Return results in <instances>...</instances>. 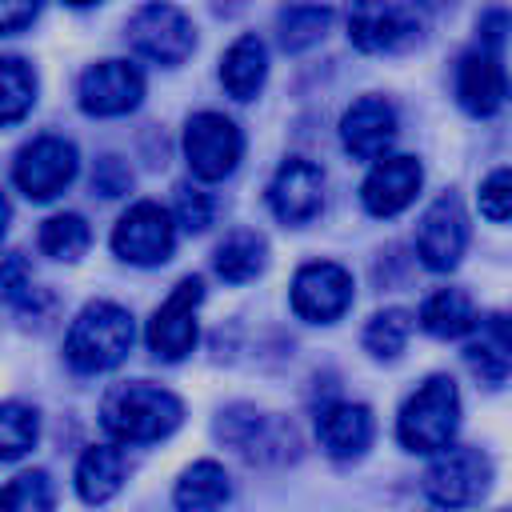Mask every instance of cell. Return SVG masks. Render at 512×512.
Masks as SVG:
<instances>
[{
	"mask_svg": "<svg viewBox=\"0 0 512 512\" xmlns=\"http://www.w3.org/2000/svg\"><path fill=\"white\" fill-rule=\"evenodd\" d=\"M180 416H184V404L168 388H156L148 380L116 384L104 396V404H100V424L120 444H152V440H164L168 432H176Z\"/></svg>",
	"mask_w": 512,
	"mask_h": 512,
	"instance_id": "cell-1",
	"label": "cell"
},
{
	"mask_svg": "<svg viewBox=\"0 0 512 512\" xmlns=\"http://www.w3.org/2000/svg\"><path fill=\"white\" fill-rule=\"evenodd\" d=\"M132 316L112 300H92L68 328L64 356L76 372H108L132 352Z\"/></svg>",
	"mask_w": 512,
	"mask_h": 512,
	"instance_id": "cell-2",
	"label": "cell"
},
{
	"mask_svg": "<svg viewBox=\"0 0 512 512\" xmlns=\"http://www.w3.org/2000/svg\"><path fill=\"white\" fill-rule=\"evenodd\" d=\"M460 428V392L452 376H428L400 408L396 436L408 452H428L436 456L440 448L452 444Z\"/></svg>",
	"mask_w": 512,
	"mask_h": 512,
	"instance_id": "cell-3",
	"label": "cell"
},
{
	"mask_svg": "<svg viewBox=\"0 0 512 512\" xmlns=\"http://www.w3.org/2000/svg\"><path fill=\"white\" fill-rule=\"evenodd\" d=\"M488 480H492V464H488V456L480 448L448 444L428 464L424 492L440 508H464V504H472V500H480L488 492Z\"/></svg>",
	"mask_w": 512,
	"mask_h": 512,
	"instance_id": "cell-4",
	"label": "cell"
},
{
	"mask_svg": "<svg viewBox=\"0 0 512 512\" xmlns=\"http://www.w3.org/2000/svg\"><path fill=\"white\" fill-rule=\"evenodd\" d=\"M240 128L220 112H196L184 128V160L196 180H224L240 164Z\"/></svg>",
	"mask_w": 512,
	"mask_h": 512,
	"instance_id": "cell-5",
	"label": "cell"
},
{
	"mask_svg": "<svg viewBox=\"0 0 512 512\" xmlns=\"http://www.w3.org/2000/svg\"><path fill=\"white\" fill-rule=\"evenodd\" d=\"M172 244H176V224L152 200L132 204L120 216V224L112 228V252L120 260H128V264H140V268L164 264L172 256Z\"/></svg>",
	"mask_w": 512,
	"mask_h": 512,
	"instance_id": "cell-6",
	"label": "cell"
},
{
	"mask_svg": "<svg viewBox=\"0 0 512 512\" xmlns=\"http://www.w3.org/2000/svg\"><path fill=\"white\" fill-rule=\"evenodd\" d=\"M128 40L140 56L156 60V64H180L192 48H196V32H192V20L176 8V4H164V0H152L144 4L132 20H128Z\"/></svg>",
	"mask_w": 512,
	"mask_h": 512,
	"instance_id": "cell-7",
	"label": "cell"
},
{
	"mask_svg": "<svg viewBox=\"0 0 512 512\" xmlns=\"http://www.w3.org/2000/svg\"><path fill=\"white\" fill-rule=\"evenodd\" d=\"M12 176H16V188L28 200H52L76 176V148L60 136H40V140L20 148V156L12 164Z\"/></svg>",
	"mask_w": 512,
	"mask_h": 512,
	"instance_id": "cell-8",
	"label": "cell"
},
{
	"mask_svg": "<svg viewBox=\"0 0 512 512\" xmlns=\"http://www.w3.org/2000/svg\"><path fill=\"white\" fill-rule=\"evenodd\" d=\"M204 300V280L188 276L148 320V348L160 360H184L196 348V308Z\"/></svg>",
	"mask_w": 512,
	"mask_h": 512,
	"instance_id": "cell-9",
	"label": "cell"
},
{
	"mask_svg": "<svg viewBox=\"0 0 512 512\" xmlns=\"http://www.w3.org/2000/svg\"><path fill=\"white\" fill-rule=\"evenodd\" d=\"M464 248H468V216H464V204L444 192V196H436L424 208V216L416 224V252H420V260L432 272H448V268L460 264Z\"/></svg>",
	"mask_w": 512,
	"mask_h": 512,
	"instance_id": "cell-10",
	"label": "cell"
},
{
	"mask_svg": "<svg viewBox=\"0 0 512 512\" xmlns=\"http://www.w3.org/2000/svg\"><path fill=\"white\" fill-rule=\"evenodd\" d=\"M416 36V16L400 0H348V40L360 52H396Z\"/></svg>",
	"mask_w": 512,
	"mask_h": 512,
	"instance_id": "cell-11",
	"label": "cell"
},
{
	"mask_svg": "<svg viewBox=\"0 0 512 512\" xmlns=\"http://www.w3.org/2000/svg\"><path fill=\"white\" fill-rule=\"evenodd\" d=\"M268 204L284 224H312L324 208V172L304 156H288L268 184Z\"/></svg>",
	"mask_w": 512,
	"mask_h": 512,
	"instance_id": "cell-12",
	"label": "cell"
},
{
	"mask_svg": "<svg viewBox=\"0 0 512 512\" xmlns=\"http://www.w3.org/2000/svg\"><path fill=\"white\" fill-rule=\"evenodd\" d=\"M352 304V276L332 264V260H316L304 264L292 280V308L312 320V324H332L348 312Z\"/></svg>",
	"mask_w": 512,
	"mask_h": 512,
	"instance_id": "cell-13",
	"label": "cell"
},
{
	"mask_svg": "<svg viewBox=\"0 0 512 512\" xmlns=\"http://www.w3.org/2000/svg\"><path fill=\"white\" fill-rule=\"evenodd\" d=\"M144 100V76L128 60H100L80 76V108L88 116H124Z\"/></svg>",
	"mask_w": 512,
	"mask_h": 512,
	"instance_id": "cell-14",
	"label": "cell"
},
{
	"mask_svg": "<svg viewBox=\"0 0 512 512\" xmlns=\"http://www.w3.org/2000/svg\"><path fill=\"white\" fill-rule=\"evenodd\" d=\"M420 180H424V172H420V160L416 156H388L384 152L372 164V172H368V180L360 188L364 208L372 216H396V212H404L416 200Z\"/></svg>",
	"mask_w": 512,
	"mask_h": 512,
	"instance_id": "cell-15",
	"label": "cell"
},
{
	"mask_svg": "<svg viewBox=\"0 0 512 512\" xmlns=\"http://www.w3.org/2000/svg\"><path fill=\"white\" fill-rule=\"evenodd\" d=\"M340 140L356 160H380L396 140V108L384 96H360L340 120Z\"/></svg>",
	"mask_w": 512,
	"mask_h": 512,
	"instance_id": "cell-16",
	"label": "cell"
},
{
	"mask_svg": "<svg viewBox=\"0 0 512 512\" xmlns=\"http://www.w3.org/2000/svg\"><path fill=\"white\" fill-rule=\"evenodd\" d=\"M456 96H460V104L472 116H492V112L504 108V100H508V76H504V64H500V56H496L492 44H480V48H472L460 60Z\"/></svg>",
	"mask_w": 512,
	"mask_h": 512,
	"instance_id": "cell-17",
	"label": "cell"
},
{
	"mask_svg": "<svg viewBox=\"0 0 512 512\" xmlns=\"http://www.w3.org/2000/svg\"><path fill=\"white\" fill-rule=\"evenodd\" d=\"M464 360H468L476 380H484L492 388L504 384L512 376V320L500 312L476 316L472 340L464 344Z\"/></svg>",
	"mask_w": 512,
	"mask_h": 512,
	"instance_id": "cell-18",
	"label": "cell"
},
{
	"mask_svg": "<svg viewBox=\"0 0 512 512\" xmlns=\"http://www.w3.org/2000/svg\"><path fill=\"white\" fill-rule=\"evenodd\" d=\"M316 436L328 456L352 460L372 444V412L364 404H348V400L324 404L316 416Z\"/></svg>",
	"mask_w": 512,
	"mask_h": 512,
	"instance_id": "cell-19",
	"label": "cell"
},
{
	"mask_svg": "<svg viewBox=\"0 0 512 512\" xmlns=\"http://www.w3.org/2000/svg\"><path fill=\"white\" fill-rule=\"evenodd\" d=\"M268 76V48L260 36H240L232 40V48L220 60V84L228 88V96L236 100H252L264 88Z\"/></svg>",
	"mask_w": 512,
	"mask_h": 512,
	"instance_id": "cell-20",
	"label": "cell"
},
{
	"mask_svg": "<svg viewBox=\"0 0 512 512\" xmlns=\"http://www.w3.org/2000/svg\"><path fill=\"white\" fill-rule=\"evenodd\" d=\"M124 468L128 464H124V452L120 448L92 444L80 456V464H76V492H80V500H88V504L112 500L120 492V484H124Z\"/></svg>",
	"mask_w": 512,
	"mask_h": 512,
	"instance_id": "cell-21",
	"label": "cell"
},
{
	"mask_svg": "<svg viewBox=\"0 0 512 512\" xmlns=\"http://www.w3.org/2000/svg\"><path fill=\"white\" fill-rule=\"evenodd\" d=\"M476 324V304L468 300V292L460 288H440L420 304V328L440 336V340H456L468 336Z\"/></svg>",
	"mask_w": 512,
	"mask_h": 512,
	"instance_id": "cell-22",
	"label": "cell"
},
{
	"mask_svg": "<svg viewBox=\"0 0 512 512\" xmlns=\"http://www.w3.org/2000/svg\"><path fill=\"white\" fill-rule=\"evenodd\" d=\"M332 24V8L324 0H288L276 16V28H280V44L288 52H304L312 48L316 40H324Z\"/></svg>",
	"mask_w": 512,
	"mask_h": 512,
	"instance_id": "cell-23",
	"label": "cell"
},
{
	"mask_svg": "<svg viewBox=\"0 0 512 512\" xmlns=\"http://www.w3.org/2000/svg\"><path fill=\"white\" fill-rule=\"evenodd\" d=\"M264 236H256L252 228H236L220 240L216 248V272L228 280V284H244L252 276H260L264 268Z\"/></svg>",
	"mask_w": 512,
	"mask_h": 512,
	"instance_id": "cell-24",
	"label": "cell"
},
{
	"mask_svg": "<svg viewBox=\"0 0 512 512\" xmlns=\"http://www.w3.org/2000/svg\"><path fill=\"white\" fill-rule=\"evenodd\" d=\"M232 496V484H228V472L216 464V460H196L180 480H176V504L180 508H220L224 500Z\"/></svg>",
	"mask_w": 512,
	"mask_h": 512,
	"instance_id": "cell-25",
	"label": "cell"
},
{
	"mask_svg": "<svg viewBox=\"0 0 512 512\" xmlns=\"http://www.w3.org/2000/svg\"><path fill=\"white\" fill-rule=\"evenodd\" d=\"M36 104V72L20 56H0V124H16Z\"/></svg>",
	"mask_w": 512,
	"mask_h": 512,
	"instance_id": "cell-26",
	"label": "cell"
},
{
	"mask_svg": "<svg viewBox=\"0 0 512 512\" xmlns=\"http://www.w3.org/2000/svg\"><path fill=\"white\" fill-rule=\"evenodd\" d=\"M92 244V232L84 224V216L76 212H60L52 220H44L40 228V248L52 256V260H80Z\"/></svg>",
	"mask_w": 512,
	"mask_h": 512,
	"instance_id": "cell-27",
	"label": "cell"
},
{
	"mask_svg": "<svg viewBox=\"0 0 512 512\" xmlns=\"http://www.w3.org/2000/svg\"><path fill=\"white\" fill-rule=\"evenodd\" d=\"M40 436V416L28 404H0V460H20Z\"/></svg>",
	"mask_w": 512,
	"mask_h": 512,
	"instance_id": "cell-28",
	"label": "cell"
},
{
	"mask_svg": "<svg viewBox=\"0 0 512 512\" xmlns=\"http://www.w3.org/2000/svg\"><path fill=\"white\" fill-rule=\"evenodd\" d=\"M408 332H412V316L404 308H384L364 324V348L376 360H392L408 344Z\"/></svg>",
	"mask_w": 512,
	"mask_h": 512,
	"instance_id": "cell-29",
	"label": "cell"
},
{
	"mask_svg": "<svg viewBox=\"0 0 512 512\" xmlns=\"http://www.w3.org/2000/svg\"><path fill=\"white\" fill-rule=\"evenodd\" d=\"M52 484L44 472H24L12 484L0 488V508H20V512H36V508H52Z\"/></svg>",
	"mask_w": 512,
	"mask_h": 512,
	"instance_id": "cell-30",
	"label": "cell"
},
{
	"mask_svg": "<svg viewBox=\"0 0 512 512\" xmlns=\"http://www.w3.org/2000/svg\"><path fill=\"white\" fill-rule=\"evenodd\" d=\"M0 300L20 308V312H32L40 304V292L32 288V272L20 256H4L0 260Z\"/></svg>",
	"mask_w": 512,
	"mask_h": 512,
	"instance_id": "cell-31",
	"label": "cell"
},
{
	"mask_svg": "<svg viewBox=\"0 0 512 512\" xmlns=\"http://www.w3.org/2000/svg\"><path fill=\"white\" fill-rule=\"evenodd\" d=\"M212 212H216V204H212V196H208L204 188H196V184H180V188H176L172 220H176L184 232H204V228L212 224Z\"/></svg>",
	"mask_w": 512,
	"mask_h": 512,
	"instance_id": "cell-32",
	"label": "cell"
},
{
	"mask_svg": "<svg viewBox=\"0 0 512 512\" xmlns=\"http://www.w3.org/2000/svg\"><path fill=\"white\" fill-rule=\"evenodd\" d=\"M480 212L488 220H512V168H496L480 184Z\"/></svg>",
	"mask_w": 512,
	"mask_h": 512,
	"instance_id": "cell-33",
	"label": "cell"
},
{
	"mask_svg": "<svg viewBox=\"0 0 512 512\" xmlns=\"http://www.w3.org/2000/svg\"><path fill=\"white\" fill-rule=\"evenodd\" d=\"M128 184H132V172H128L116 156H104V160L96 164V172H92V188H96L100 196H120V192H128Z\"/></svg>",
	"mask_w": 512,
	"mask_h": 512,
	"instance_id": "cell-34",
	"label": "cell"
},
{
	"mask_svg": "<svg viewBox=\"0 0 512 512\" xmlns=\"http://www.w3.org/2000/svg\"><path fill=\"white\" fill-rule=\"evenodd\" d=\"M44 0H0V36H12V32H24L36 12H40Z\"/></svg>",
	"mask_w": 512,
	"mask_h": 512,
	"instance_id": "cell-35",
	"label": "cell"
},
{
	"mask_svg": "<svg viewBox=\"0 0 512 512\" xmlns=\"http://www.w3.org/2000/svg\"><path fill=\"white\" fill-rule=\"evenodd\" d=\"M8 216H12V208H8V200H4V192H0V236H4V228H8Z\"/></svg>",
	"mask_w": 512,
	"mask_h": 512,
	"instance_id": "cell-36",
	"label": "cell"
},
{
	"mask_svg": "<svg viewBox=\"0 0 512 512\" xmlns=\"http://www.w3.org/2000/svg\"><path fill=\"white\" fill-rule=\"evenodd\" d=\"M68 4H76V8H84V4H96V0H68Z\"/></svg>",
	"mask_w": 512,
	"mask_h": 512,
	"instance_id": "cell-37",
	"label": "cell"
}]
</instances>
